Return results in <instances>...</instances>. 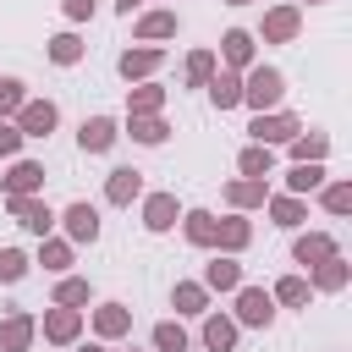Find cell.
<instances>
[{"mask_svg":"<svg viewBox=\"0 0 352 352\" xmlns=\"http://www.w3.org/2000/svg\"><path fill=\"white\" fill-rule=\"evenodd\" d=\"M280 99H286V72L253 60V66L242 72V104L258 116V110H280Z\"/></svg>","mask_w":352,"mask_h":352,"instance_id":"1","label":"cell"},{"mask_svg":"<svg viewBox=\"0 0 352 352\" xmlns=\"http://www.w3.org/2000/svg\"><path fill=\"white\" fill-rule=\"evenodd\" d=\"M55 226L66 231V242H72V248H94V242H99V209H94L88 198L66 204V209L55 214Z\"/></svg>","mask_w":352,"mask_h":352,"instance_id":"2","label":"cell"},{"mask_svg":"<svg viewBox=\"0 0 352 352\" xmlns=\"http://www.w3.org/2000/svg\"><path fill=\"white\" fill-rule=\"evenodd\" d=\"M248 132H253V143L275 148V143H292V138L302 132V121H297L292 110H258V116L248 121Z\"/></svg>","mask_w":352,"mask_h":352,"instance_id":"3","label":"cell"},{"mask_svg":"<svg viewBox=\"0 0 352 352\" xmlns=\"http://www.w3.org/2000/svg\"><path fill=\"white\" fill-rule=\"evenodd\" d=\"M231 319L248 324V330H270L275 324V297L264 286H236V314Z\"/></svg>","mask_w":352,"mask_h":352,"instance_id":"4","label":"cell"},{"mask_svg":"<svg viewBox=\"0 0 352 352\" xmlns=\"http://www.w3.org/2000/svg\"><path fill=\"white\" fill-rule=\"evenodd\" d=\"M38 330H44L50 346H77V336H82V308H60V302H50L44 319H38Z\"/></svg>","mask_w":352,"mask_h":352,"instance_id":"5","label":"cell"},{"mask_svg":"<svg viewBox=\"0 0 352 352\" xmlns=\"http://www.w3.org/2000/svg\"><path fill=\"white\" fill-rule=\"evenodd\" d=\"M297 33H302V6H292V0L286 6H270L264 22H258V38L264 44H292Z\"/></svg>","mask_w":352,"mask_h":352,"instance_id":"6","label":"cell"},{"mask_svg":"<svg viewBox=\"0 0 352 352\" xmlns=\"http://www.w3.org/2000/svg\"><path fill=\"white\" fill-rule=\"evenodd\" d=\"M226 72H248L253 60H258V38L248 33V28H226L220 33V55H214Z\"/></svg>","mask_w":352,"mask_h":352,"instance_id":"7","label":"cell"},{"mask_svg":"<svg viewBox=\"0 0 352 352\" xmlns=\"http://www.w3.org/2000/svg\"><path fill=\"white\" fill-rule=\"evenodd\" d=\"M11 126H16L22 138H50V132L60 126V110H55V99H28V104L11 116Z\"/></svg>","mask_w":352,"mask_h":352,"instance_id":"8","label":"cell"},{"mask_svg":"<svg viewBox=\"0 0 352 352\" xmlns=\"http://www.w3.org/2000/svg\"><path fill=\"white\" fill-rule=\"evenodd\" d=\"M6 209H11V220H16L22 231H33V236H50V231H55V209H50L38 192H28V198H6Z\"/></svg>","mask_w":352,"mask_h":352,"instance_id":"9","label":"cell"},{"mask_svg":"<svg viewBox=\"0 0 352 352\" xmlns=\"http://www.w3.org/2000/svg\"><path fill=\"white\" fill-rule=\"evenodd\" d=\"M160 66H165V50H160V44H138V50H121V55H116V72H121L126 82H148Z\"/></svg>","mask_w":352,"mask_h":352,"instance_id":"10","label":"cell"},{"mask_svg":"<svg viewBox=\"0 0 352 352\" xmlns=\"http://www.w3.org/2000/svg\"><path fill=\"white\" fill-rule=\"evenodd\" d=\"M116 138H121V121L116 116H82V126H77V148L82 154H110Z\"/></svg>","mask_w":352,"mask_h":352,"instance_id":"11","label":"cell"},{"mask_svg":"<svg viewBox=\"0 0 352 352\" xmlns=\"http://www.w3.org/2000/svg\"><path fill=\"white\" fill-rule=\"evenodd\" d=\"M138 204H143V231H154V236L176 231V220H182V204H176V192H143Z\"/></svg>","mask_w":352,"mask_h":352,"instance_id":"12","label":"cell"},{"mask_svg":"<svg viewBox=\"0 0 352 352\" xmlns=\"http://www.w3.org/2000/svg\"><path fill=\"white\" fill-rule=\"evenodd\" d=\"M0 192H6V198L44 192V165H38V160H11V170L0 176Z\"/></svg>","mask_w":352,"mask_h":352,"instance_id":"13","label":"cell"},{"mask_svg":"<svg viewBox=\"0 0 352 352\" xmlns=\"http://www.w3.org/2000/svg\"><path fill=\"white\" fill-rule=\"evenodd\" d=\"M143 198V170H132V165H116L110 176H104V204H116V209H132Z\"/></svg>","mask_w":352,"mask_h":352,"instance_id":"14","label":"cell"},{"mask_svg":"<svg viewBox=\"0 0 352 352\" xmlns=\"http://www.w3.org/2000/svg\"><path fill=\"white\" fill-rule=\"evenodd\" d=\"M330 253H341L330 231H302V236L292 242V264H302V270H314V264H324Z\"/></svg>","mask_w":352,"mask_h":352,"instance_id":"15","label":"cell"},{"mask_svg":"<svg viewBox=\"0 0 352 352\" xmlns=\"http://www.w3.org/2000/svg\"><path fill=\"white\" fill-rule=\"evenodd\" d=\"M94 336H99V341L132 336V308H126V302H99V308H94Z\"/></svg>","mask_w":352,"mask_h":352,"instance_id":"16","label":"cell"},{"mask_svg":"<svg viewBox=\"0 0 352 352\" xmlns=\"http://www.w3.org/2000/svg\"><path fill=\"white\" fill-rule=\"evenodd\" d=\"M33 336H38V319H33V314H22V308H16V314H6V319H0V352H28V346H33Z\"/></svg>","mask_w":352,"mask_h":352,"instance_id":"17","label":"cell"},{"mask_svg":"<svg viewBox=\"0 0 352 352\" xmlns=\"http://www.w3.org/2000/svg\"><path fill=\"white\" fill-rule=\"evenodd\" d=\"M132 33H138V44H160V38H176V33H182V16H176V11H143V16L132 22Z\"/></svg>","mask_w":352,"mask_h":352,"instance_id":"18","label":"cell"},{"mask_svg":"<svg viewBox=\"0 0 352 352\" xmlns=\"http://www.w3.org/2000/svg\"><path fill=\"white\" fill-rule=\"evenodd\" d=\"M170 308H176L182 319H204V314H209V286H204V280H176V286H170Z\"/></svg>","mask_w":352,"mask_h":352,"instance_id":"19","label":"cell"},{"mask_svg":"<svg viewBox=\"0 0 352 352\" xmlns=\"http://www.w3.org/2000/svg\"><path fill=\"white\" fill-rule=\"evenodd\" d=\"M204 88H209V104H214V110H236V104H242V72L214 66V77H209Z\"/></svg>","mask_w":352,"mask_h":352,"instance_id":"20","label":"cell"},{"mask_svg":"<svg viewBox=\"0 0 352 352\" xmlns=\"http://www.w3.org/2000/svg\"><path fill=\"white\" fill-rule=\"evenodd\" d=\"M204 286H209V292H236V286H242V264H236V253H214V258L204 264Z\"/></svg>","mask_w":352,"mask_h":352,"instance_id":"21","label":"cell"},{"mask_svg":"<svg viewBox=\"0 0 352 352\" xmlns=\"http://www.w3.org/2000/svg\"><path fill=\"white\" fill-rule=\"evenodd\" d=\"M236 330H242V324H236L231 314H214V308L204 314V346H209V352H236Z\"/></svg>","mask_w":352,"mask_h":352,"instance_id":"22","label":"cell"},{"mask_svg":"<svg viewBox=\"0 0 352 352\" xmlns=\"http://www.w3.org/2000/svg\"><path fill=\"white\" fill-rule=\"evenodd\" d=\"M264 198H270V187H264V182H253V176H236V182H226V204H231L236 214H248V209H264Z\"/></svg>","mask_w":352,"mask_h":352,"instance_id":"23","label":"cell"},{"mask_svg":"<svg viewBox=\"0 0 352 352\" xmlns=\"http://www.w3.org/2000/svg\"><path fill=\"white\" fill-rule=\"evenodd\" d=\"M248 242H253V226H248L236 209H231L226 220H214V248H220V253H242Z\"/></svg>","mask_w":352,"mask_h":352,"instance_id":"24","label":"cell"},{"mask_svg":"<svg viewBox=\"0 0 352 352\" xmlns=\"http://www.w3.org/2000/svg\"><path fill=\"white\" fill-rule=\"evenodd\" d=\"M72 258H77V248H72L66 236H38V258H33V264H44V275H66Z\"/></svg>","mask_w":352,"mask_h":352,"instance_id":"25","label":"cell"},{"mask_svg":"<svg viewBox=\"0 0 352 352\" xmlns=\"http://www.w3.org/2000/svg\"><path fill=\"white\" fill-rule=\"evenodd\" d=\"M346 280H352V264H346L341 253H330L324 264H314V270H308V286H314V292H341Z\"/></svg>","mask_w":352,"mask_h":352,"instance_id":"26","label":"cell"},{"mask_svg":"<svg viewBox=\"0 0 352 352\" xmlns=\"http://www.w3.org/2000/svg\"><path fill=\"white\" fill-rule=\"evenodd\" d=\"M264 209H270V220H275L280 231H297V226L308 220V204H302L297 192H280V198H264Z\"/></svg>","mask_w":352,"mask_h":352,"instance_id":"27","label":"cell"},{"mask_svg":"<svg viewBox=\"0 0 352 352\" xmlns=\"http://www.w3.org/2000/svg\"><path fill=\"white\" fill-rule=\"evenodd\" d=\"M165 110V88L148 77V82H138V88H126V116H160Z\"/></svg>","mask_w":352,"mask_h":352,"instance_id":"28","label":"cell"},{"mask_svg":"<svg viewBox=\"0 0 352 352\" xmlns=\"http://www.w3.org/2000/svg\"><path fill=\"white\" fill-rule=\"evenodd\" d=\"M126 138L143 148H160L170 138V126H165V116H126Z\"/></svg>","mask_w":352,"mask_h":352,"instance_id":"29","label":"cell"},{"mask_svg":"<svg viewBox=\"0 0 352 352\" xmlns=\"http://www.w3.org/2000/svg\"><path fill=\"white\" fill-rule=\"evenodd\" d=\"M324 187V160H297L292 170H286V192H319Z\"/></svg>","mask_w":352,"mask_h":352,"instance_id":"30","label":"cell"},{"mask_svg":"<svg viewBox=\"0 0 352 352\" xmlns=\"http://www.w3.org/2000/svg\"><path fill=\"white\" fill-rule=\"evenodd\" d=\"M270 297H275V308H308L314 286H308V275H280V280L270 286Z\"/></svg>","mask_w":352,"mask_h":352,"instance_id":"31","label":"cell"},{"mask_svg":"<svg viewBox=\"0 0 352 352\" xmlns=\"http://www.w3.org/2000/svg\"><path fill=\"white\" fill-rule=\"evenodd\" d=\"M214 220H220V214H209V209H182L187 242H192V248H214Z\"/></svg>","mask_w":352,"mask_h":352,"instance_id":"32","label":"cell"},{"mask_svg":"<svg viewBox=\"0 0 352 352\" xmlns=\"http://www.w3.org/2000/svg\"><path fill=\"white\" fill-rule=\"evenodd\" d=\"M236 170H242V176H253V182H264V176L275 170V148H264V143H248V148L236 154Z\"/></svg>","mask_w":352,"mask_h":352,"instance_id":"33","label":"cell"},{"mask_svg":"<svg viewBox=\"0 0 352 352\" xmlns=\"http://www.w3.org/2000/svg\"><path fill=\"white\" fill-rule=\"evenodd\" d=\"M286 154H292V165H297V160H324V154H330V138H324V132H297V138L286 143Z\"/></svg>","mask_w":352,"mask_h":352,"instance_id":"34","label":"cell"},{"mask_svg":"<svg viewBox=\"0 0 352 352\" xmlns=\"http://www.w3.org/2000/svg\"><path fill=\"white\" fill-rule=\"evenodd\" d=\"M44 50H50V60H55V66H77V60H82V50H88V44H82V38H77V33H55V38H50V44H44Z\"/></svg>","mask_w":352,"mask_h":352,"instance_id":"35","label":"cell"},{"mask_svg":"<svg viewBox=\"0 0 352 352\" xmlns=\"http://www.w3.org/2000/svg\"><path fill=\"white\" fill-rule=\"evenodd\" d=\"M214 66H220V60H214V50H192V55H187V66H182L187 88H204V82L214 77Z\"/></svg>","mask_w":352,"mask_h":352,"instance_id":"36","label":"cell"},{"mask_svg":"<svg viewBox=\"0 0 352 352\" xmlns=\"http://www.w3.org/2000/svg\"><path fill=\"white\" fill-rule=\"evenodd\" d=\"M28 270H33V258H28L22 248H0V286H16V280H28Z\"/></svg>","mask_w":352,"mask_h":352,"instance_id":"37","label":"cell"},{"mask_svg":"<svg viewBox=\"0 0 352 352\" xmlns=\"http://www.w3.org/2000/svg\"><path fill=\"white\" fill-rule=\"evenodd\" d=\"M319 204H324V214H352V182H324Z\"/></svg>","mask_w":352,"mask_h":352,"instance_id":"38","label":"cell"},{"mask_svg":"<svg viewBox=\"0 0 352 352\" xmlns=\"http://www.w3.org/2000/svg\"><path fill=\"white\" fill-rule=\"evenodd\" d=\"M88 297H94V286H88L82 275H60V286H55V302H60V308H82Z\"/></svg>","mask_w":352,"mask_h":352,"instance_id":"39","label":"cell"},{"mask_svg":"<svg viewBox=\"0 0 352 352\" xmlns=\"http://www.w3.org/2000/svg\"><path fill=\"white\" fill-rule=\"evenodd\" d=\"M148 341H154V352H187V330H182L176 319H160Z\"/></svg>","mask_w":352,"mask_h":352,"instance_id":"40","label":"cell"},{"mask_svg":"<svg viewBox=\"0 0 352 352\" xmlns=\"http://www.w3.org/2000/svg\"><path fill=\"white\" fill-rule=\"evenodd\" d=\"M22 104H28V82L22 77H0V121H11Z\"/></svg>","mask_w":352,"mask_h":352,"instance_id":"41","label":"cell"},{"mask_svg":"<svg viewBox=\"0 0 352 352\" xmlns=\"http://www.w3.org/2000/svg\"><path fill=\"white\" fill-rule=\"evenodd\" d=\"M22 143H28V138H22L11 121H0V160H16V154H22Z\"/></svg>","mask_w":352,"mask_h":352,"instance_id":"42","label":"cell"},{"mask_svg":"<svg viewBox=\"0 0 352 352\" xmlns=\"http://www.w3.org/2000/svg\"><path fill=\"white\" fill-rule=\"evenodd\" d=\"M60 11H66V22H88L94 16V0H60Z\"/></svg>","mask_w":352,"mask_h":352,"instance_id":"43","label":"cell"},{"mask_svg":"<svg viewBox=\"0 0 352 352\" xmlns=\"http://www.w3.org/2000/svg\"><path fill=\"white\" fill-rule=\"evenodd\" d=\"M138 6H143V0H116V11H121V16H132Z\"/></svg>","mask_w":352,"mask_h":352,"instance_id":"44","label":"cell"},{"mask_svg":"<svg viewBox=\"0 0 352 352\" xmlns=\"http://www.w3.org/2000/svg\"><path fill=\"white\" fill-rule=\"evenodd\" d=\"M77 352H104V346H88V341H82V346H77Z\"/></svg>","mask_w":352,"mask_h":352,"instance_id":"45","label":"cell"},{"mask_svg":"<svg viewBox=\"0 0 352 352\" xmlns=\"http://www.w3.org/2000/svg\"><path fill=\"white\" fill-rule=\"evenodd\" d=\"M292 6H324V0H292Z\"/></svg>","mask_w":352,"mask_h":352,"instance_id":"46","label":"cell"},{"mask_svg":"<svg viewBox=\"0 0 352 352\" xmlns=\"http://www.w3.org/2000/svg\"><path fill=\"white\" fill-rule=\"evenodd\" d=\"M226 6H258V0H226Z\"/></svg>","mask_w":352,"mask_h":352,"instance_id":"47","label":"cell"}]
</instances>
